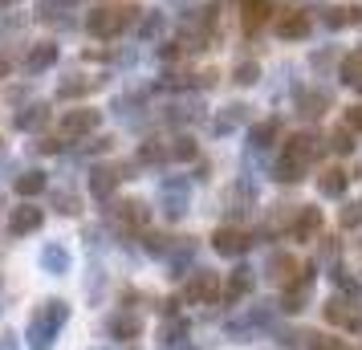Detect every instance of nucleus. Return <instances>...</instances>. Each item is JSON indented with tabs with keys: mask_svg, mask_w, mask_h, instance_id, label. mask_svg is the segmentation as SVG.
<instances>
[{
	"mask_svg": "<svg viewBox=\"0 0 362 350\" xmlns=\"http://www.w3.org/2000/svg\"><path fill=\"white\" fill-rule=\"evenodd\" d=\"M134 17V8H102V13H94L90 17V29L94 33H102V37H110V33H118L127 21Z\"/></svg>",
	"mask_w": 362,
	"mask_h": 350,
	"instance_id": "nucleus-1",
	"label": "nucleus"
},
{
	"mask_svg": "<svg viewBox=\"0 0 362 350\" xmlns=\"http://www.w3.org/2000/svg\"><path fill=\"white\" fill-rule=\"evenodd\" d=\"M322 310H326V322H334V326H346V330H362V314H358V310H350L342 298L326 301Z\"/></svg>",
	"mask_w": 362,
	"mask_h": 350,
	"instance_id": "nucleus-2",
	"label": "nucleus"
},
{
	"mask_svg": "<svg viewBox=\"0 0 362 350\" xmlns=\"http://www.w3.org/2000/svg\"><path fill=\"white\" fill-rule=\"evenodd\" d=\"M317 228H322V212H317V208H301L289 233H293V240H313Z\"/></svg>",
	"mask_w": 362,
	"mask_h": 350,
	"instance_id": "nucleus-3",
	"label": "nucleus"
},
{
	"mask_svg": "<svg viewBox=\"0 0 362 350\" xmlns=\"http://www.w3.org/2000/svg\"><path fill=\"white\" fill-rule=\"evenodd\" d=\"M305 33H310V17L305 13H281L277 17V37L289 41V37H305Z\"/></svg>",
	"mask_w": 362,
	"mask_h": 350,
	"instance_id": "nucleus-4",
	"label": "nucleus"
},
{
	"mask_svg": "<svg viewBox=\"0 0 362 350\" xmlns=\"http://www.w3.org/2000/svg\"><path fill=\"white\" fill-rule=\"evenodd\" d=\"M313 293V277L305 273V277H297V285H289V293H285V310L289 314H297V310H305V301H310Z\"/></svg>",
	"mask_w": 362,
	"mask_h": 350,
	"instance_id": "nucleus-5",
	"label": "nucleus"
},
{
	"mask_svg": "<svg viewBox=\"0 0 362 350\" xmlns=\"http://www.w3.org/2000/svg\"><path fill=\"white\" fill-rule=\"evenodd\" d=\"M212 240H216V249L228 252V257H240V252L248 249V236H245V233H236V228H220Z\"/></svg>",
	"mask_w": 362,
	"mask_h": 350,
	"instance_id": "nucleus-6",
	"label": "nucleus"
},
{
	"mask_svg": "<svg viewBox=\"0 0 362 350\" xmlns=\"http://www.w3.org/2000/svg\"><path fill=\"white\" fill-rule=\"evenodd\" d=\"M313 151H317V139L313 134H297V139H289V159H297V163H310L313 159Z\"/></svg>",
	"mask_w": 362,
	"mask_h": 350,
	"instance_id": "nucleus-7",
	"label": "nucleus"
},
{
	"mask_svg": "<svg viewBox=\"0 0 362 350\" xmlns=\"http://www.w3.org/2000/svg\"><path fill=\"white\" fill-rule=\"evenodd\" d=\"M317 187H322V196H342V192H346V171L326 167V171H322V180H317Z\"/></svg>",
	"mask_w": 362,
	"mask_h": 350,
	"instance_id": "nucleus-8",
	"label": "nucleus"
},
{
	"mask_svg": "<svg viewBox=\"0 0 362 350\" xmlns=\"http://www.w3.org/2000/svg\"><path fill=\"white\" fill-rule=\"evenodd\" d=\"M326 106H329V94H326V90H317V94H301V115H305V118L322 115Z\"/></svg>",
	"mask_w": 362,
	"mask_h": 350,
	"instance_id": "nucleus-9",
	"label": "nucleus"
},
{
	"mask_svg": "<svg viewBox=\"0 0 362 350\" xmlns=\"http://www.w3.org/2000/svg\"><path fill=\"white\" fill-rule=\"evenodd\" d=\"M301 171H305V163H297V159L285 155L281 167H277V180H281V184H297V180H301Z\"/></svg>",
	"mask_w": 362,
	"mask_h": 350,
	"instance_id": "nucleus-10",
	"label": "nucleus"
},
{
	"mask_svg": "<svg viewBox=\"0 0 362 350\" xmlns=\"http://www.w3.org/2000/svg\"><path fill=\"white\" fill-rule=\"evenodd\" d=\"M358 78H362V53H350V57L342 62V82L358 86Z\"/></svg>",
	"mask_w": 362,
	"mask_h": 350,
	"instance_id": "nucleus-11",
	"label": "nucleus"
},
{
	"mask_svg": "<svg viewBox=\"0 0 362 350\" xmlns=\"http://www.w3.org/2000/svg\"><path fill=\"white\" fill-rule=\"evenodd\" d=\"M187 293H192V298H212V293H216V277H212V273H199Z\"/></svg>",
	"mask_w": 362,
	"mask_h": 350,
	"instance_id": "nucleus-12",
	"label": "nucleus"
},
{
	"mask_svg": "<svg viewBox=\"0 0 362 350\" xmlns=\"http://www.w3.org/2000/svg\"><path fill=\"white\" fill-rule=\"evenodd\" d=\"M273 273H269V277H277V281H285V277H293L297 273V265H293V257H273Z\"/></svg>",
	"mask_w": 362,
	"mask_h": 350,
	"instance_id": "nucleus-13",
	"label": "nucleus"
},
{
	"mask_svg": "<svg viewBox=\"0 0 362 350\" xmlns=\"http://www.w3.org/2000/svg\"><path fill=\"white\" fill-rule=\"evenodd\" d=\"M264 17H269V4H264V0H248V17H245L248 29H257Z\"/></svg>",
	"mask_w": 362,
	"mask_h": 350,
	"instance_id": "nucleus-14",
	"label": "nucleus"
},
{
	"mask_svg": "<svg viewBox=\"0 0 362 350\" xmlns=\"http://www.w3.org/2000/svg\"><path fill=\"white\" fill-rule=\"evenodd\" d=\"M248 285H252V273H248V269H236V277H232V285H228V301L240 298Z\"/></svg>",
	"mask_w": 362,
	"mask_h": 350,
	"instance_id": "nucleus-15",
	"label": "nucleus"
},
{
	"mask_svg": "<svg viewBox=\"0 0 362 350\" xmlns=\"http://www.w3.org/2000/svg\"><path fill=\"white\" fill-rule=\"evenodd\" d=\"M90 127H94V110H82V115H69L66 118V131H90Z\"/></svg>",
	"mask_w": 362,
	"mask_h": 350,
	"instance_id": "nucleus-16",
	"label": "nucleus"
},
{
	"mask_svg": "<svg viewBox=\"0 0 362 350\" xmlns=\"http://www.w3.org/2000/svg\"><path fill=\"white\" fill-rule=\"evenodd\" d=\"M277 131H281V122H264V127L252 131V143H257V147H269V139H273Z\"/></svg>",
	"mask_w": 362,
	"mask_h": 350,
	"instance_id": "nucleus-17",
	"label": "nucleus"
},
{
	"mask_svg": "<svg viewBox=\"0 0 362 350\" xmlns=\"http://www.w3.org/2000/svg\"><path fill=\"white\" fill-rule=\"evenodd\" d=\"M257 78H261V66H257V62H245V66L236 69V82H257Z\"/></svg>",
	"mask_w": 362,
	"mask_h": 350,
	"instance_id": "nucleus-18",
	"label": "nucleus"
},
{
	"mask_svg": "<svg viewBox=\"0 0 362 350\" xmlns=\"http://www.w3.org/2000/svg\"><path fill=\"white\" fill-rule=\"evenodd\" d=\"M358 224H362V204H350L342 212V228H358Z\"/></svg>",
	"mask_w": 362,
	"mask_h": 350,
	"instance_id": "nucleus-19",
	"label": "nucleus"
},
{
	"mask_svg": "<svg viewBox=\"0 0 362 350\" xmlns=\"http://www.w3.org/2000/svg\"><path fill=\"white\" fill-rule=\"evenodd\" d=\"M346 13H350V8H326V25H329V29H342L346 21H350Z\"/></svg>",
	"mask_w": 362,
	"mask_h": 350,
	"instance_id": "nucleus-20",
	"label": "nucleus"
},
{
	"mask_svg": "<svg viewBox=\"0 0 362 350\" xmlns=\"http://www.w3.org/2000/svg\"><path fill=\"white\" fill-rule=\"evenodd\" d=\"M310 350H342V342H338V338H317V334H313Z\"/></svg>",
	"mask_w": 362,
	"mask_h": 350,
	"instance_id": "nucleus-21",
	"label": "nucleus"
},
{
	"mask_svg": "<svg viewBox=\"0 0 362 350\" xmlns=\"http://www.w3.org/2000/svg\"><path fill=\"white\" fill-rule=\"evenodd\" d=\"M37 220H41L37 212H21V216L13 220V228H17V233H21V228H37Z\"/></svg>",
	"mask_w": 362,
	"mask_h": 350,
	"instance_id": "nucleus-22",
	"label": "nucleus"
},
{
	"mask_svg": "<svg viewBox=\"0 0 362 350\" xmlns=\"http://www.w3.org/2000/svg\"><path fill=\"white\" fill-rule=\"evenodd\" d=\"M139 330V322H134V317H118L115 322V334H134Z\"/></svg>",
	"mask_w": 362,
	"mask_h": 350,
	"instance_id": "nucleus-23",
	"label": "nucleus"
},
{
	"mask_svg": "<svg viewBox=\"0 0 362 350\" xmlns=\"http://www.w3.org/2000/svg\"><path fill=\"white\" fill-rule=\"evenodd\" d=\"M354 143H350V131H334V151H350Z\"/></svg>",
	"mask_w": 362,
	"mask_h": 350,
	"instance_id": "nucleus-24",
	"label": "nucleus"
},
{
	"mask_svg": "<svg viewBox=\"0 0 362 350\" xmlns=\"http://www.w3.org/2000/svg\"><path fill=\"white\" fill-rule=\"evenodd\" d=\"M346 127H358V131H362V106H350V115H346Z\"/></svg>",
	"mask_w": 362,
	"mask_h": 350,
	"instance_id": "nucleus-25",
	"label": "nucleus"
},
{
	"mask_svg": "<svg viewBox=\"0 0 362 350\" xmlns=\"http://www.w3.org/2000/svg\"><path fill=\"white\" fill-rule=\"evenodd\" d=\"M358 94H362V78H358Z\"/></svg>",
	"mask_w": 362,
	"mask_h": 350,
	"instance_id": "nucleus-26",
	"label": "nucleus"
}]
</instances>
